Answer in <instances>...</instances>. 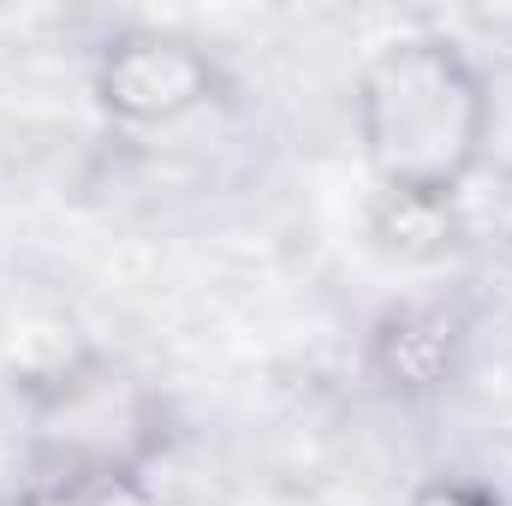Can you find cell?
Instances as JSON below:
<instances>
[{"instance_id":"1","label":"cell","mask_w":512,"mask_h":506,"mask_svg":"<svg viewBox=\"0 0 512 506\" xmlns=\"http://www.w3.org/2000/svg\"><path fill=\"white\" fill-rule=\"evenodd\" d=\"M358 143L387 203L447 209L483 167L495 102L453 36H399L358 72Z\"/></svg>"},{"instance_id":"2","label":"cell","mask_w":512,"mask_h":506,"mask_svg":"<svg viewBox=\"0 0 512 506\" xmlns=\"http://www.w3.org/2000/svg\"><path fill=\"white\" fill-rule=\"evenodd\" d=\"M221 90L215 60L173 30H126L96 60V102L120 126H173Z\"/></svg>"},{"instance_id":"4","label":"cell","mask_w":512,"mask_h":506,"mask_svg":"<svg viewBox=\"0 0 512 506\" xmlns=\"http://www.w3.org/2000/svg\"><path fill=\"white\" fill-rule=\"evenodd\" d=\"M399 506H507V501L489 483H477V477H429V483H417Z\"/></svg>"},{"instance_id":"3","label":"cell","mask_w":512,"mask_h":506,"mask_svg":"<svg viewBox=\"0 0 512 506\" xmlns=\"http://www.w3.org/2000/svg\"><path fill=\"white\" fill-rule=\"evenodd\" d=\"M465 346H471V322H465L459 304L411 298V304L382 310V322L370 334V364H376L387 393L423 399V393H441L447 381L459 376Z\"/></svg>"}]
</instances>
